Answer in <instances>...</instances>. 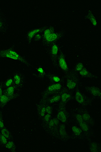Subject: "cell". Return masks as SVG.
<instances>
[{"label": "cell", "instance_id": "17", "mask_svg": "<svg viewBox=\"0 0 101 152\" xmlns=\"http://www.w3.org/2000/svg\"><path fill=\"white\" fill-rule=\"evenodd\" d=\"M70 124H78L83 121L82 116L78 107H74L69 111Z\"/></svg>", "mask_w": 101, "mask_h": 152}, {"label": "cell", "instance_id": "5", "mask_svg": "<svg viewBox=\"0 0 101 152\" xmlns=\"http://www.w3.org/2000/svg\"><path fill=\"white\" fill-rule=\"evenodd\" d=\"M66 34V31L64 29H61L58 31H55L42 40L41 41V45L45 50L51 44L57 42L65 37Z\"/></svg>", "mask_w": 101, "mask_h": 152}, {"label": "cell", "instance_id": "16", "mask_svg": "<svg viewBox=\"0 0 101 152\" xmlns=\"http://www.w3.org/2000/svg\"><path fill=\"white\" fill-rule=\"evenodd\" d=\"M77 125L82 129L87 137L88 141L92 140L96 136V132L93 127L84 121L81 122Z\"/></svg>", "mask_w": 101, "mask_h": 152}, {"label": "cell", "instance_id": "19", "mask_svg": "<svg viewBox=\"0 0 101 152\" xmlns=\"http://www.w3.org/2000/svg\"><path fill=\"white\" fill-rule=\"evenodd\" d=\"M21 91L14 84L4 89V92L10 97L12 100L18 99L21 96Z\"/></svg>", "mask_w": 101, "mask_h": 152}, {"label": "cell", "instance_id": "26", "mask_svg": "<svg viewBox=\"0 0 101 152\" xmlns=\"http://www.w3.org/2000/svg\"><path fill=\"white\" fill-rule=\"evenodd\" d=\"M88 148L90 152H100L101 144L97 141L90 140L88 141Z\"/></svg>", "mask_w": 101, "mask_h": 152}, {"label": "cell", "instance_id": "9", "mask_svg": "<svg viewBox=\"0 0 101 152\" xmlns=\"http://www.w3.org/2000/svg\"><path fill=\"white\" fill-rule=\"evenodd\" d=\"M66 58L65 54L61 48L57 58V65L58 69H59L61 71L63 75L67 74L70 71L66 62Z\"/></svg>", "mask_w": 101, "mask_h": 152}, {"label": "cell", "instance_id": "30", "mask_svg": "<svg viewBox=\"0 0 101 152\" xmlns=\"http://www.w3.org/2000/svg\"><path fill=\"white\" fill-rule=\"evenodd\" d=\"M53 115L46 114L45 116L41 119L40 126L44 131L47 126L49 122Z\"/></svg>", "mask_w": 101, "mask_h": 152}, {"label": "cell", "instance_id": "7", "mask_svg": "<svg viewBox=\"0 0 101 152\" xmlns=\"http://www.w3.org/2000/svg\"><path fill=\"white\" fill-rule=\"evenodd\" d=\"M55 116L61 123L65 124L66 126L70 124L69 111L66 106L58 104Z\"/></svg>", "mask_w": 101, "mask_h": 152}, {"label": "cell", "instance_id": "27", "mask_svg": "<svg viewBox=\"0 0 101 152\" xmlns=\"http://www.w3.org/2000/svg\"><path fill=\"white\" fill-rule=\"evenodd\" d=\"M84 19L86 20H88L90 22L92 26L95 28L98 27V24L92 9L88 10L87 13L84 16Z\"/></svg>", "mask_w": 101, "mask_h": 152}, {"label": "cell", "instance_id": "32", "mask_svg": "<svg viewBox=\"0 0 101 152\" xmlns=\"http://www.w3.org/2000/svg\"><path fill=\"white\" fill-rule=\"evenodd\" d=\"M5 148L11 152H16L17 150L16 145L14 140L8 141L5 146Z\"/></svg>", "mask_w": 101, "mask_h": 152}, {"label": "cell", "instance_id": "35", "mask_svg": "<svg viewBox=\"0 0 101 152\" xmlns=\"http://www.w3.org/2000/svg\"><path fill=\"white\" fill-rule=\"evenodd\" d=\"M54 106L53 105L46 103V114L53 115Z\"/></svg>", "mask_w": 101, "mask_h": 152}, {"label": "cell", "instance_id": "13", "mask_svg": "<svg viewBox=\"0 0 101 152\" xmlns=\"http://www.w3.org/2000/svg\"><path fill=\"white\" fill-rule=\"evenodd\" d=\"M84 88L85 91L93 99L101 100V90L97 86L94 85L85 86Z\"/></svg>", "mask_w": 101, "mask_h": 152}, {"label": "cell", "instance_id": "23", "mask_svg": "<svg viewBox=\"0 0 101 152\" xmlns=\"http://www.w3.org/2000/svg\"><path fill=\"white\" fill-rule=\"evenodd\" d=\"M80 77L92 80H98L100 79L99 76L91 72L86 67L78 73Z\"/></svg>", "mask_w": 101, "mask_h": 152}, {"label": "cell", "instance_id": "2", "mask_svg": "<svg viewBox=\"0 0 101 152\" xmlns=\"http://www.w3.org/2000/svg\"><path fill=\"white\" fill-rule=\"evenodd\" d=\"M63 77L65 88L71 91H75L83 85L79 76L77 73L71 72V70L69 73L63 75Z\"/></svg>", "mask_w": 101, "mask_h": 152}, {"label": "cell", "instance_id": "1", "mask_svg": "<svg viewBox=\"0 0 101 152\" xmlns=\"http://www.w3.org/2000/svg\"><path fill=\"white\" fill-rule=\"evenodd\" d=\"M3 58L18 61L29 68L34 67L27 56L21 55L17 51L15 42H13L8 48H0V59Z\"/></svg>", "mask_w": 101, "mask_h": 152}, {"label": "cell", "instance_id": "12", "mask_svg": "<svg viewBox=\"0 0 101 152\" xmlns=\"http://www.w3.org/2000/svg\"><path fill=\"white\" fill-rule=\"evenodd\" d=\"M60 123L56 116L53 115L44 131L48 136L53 137Z\"/></svg>", "mask_w": 101, "mask_h": 152}, {"label": "cell", "instance_id": "18", "mask_svg": "<svg viewBox=\"0 0 101 152\" xmlns=\"http://www.w3.org/2000/svg\"><path fill=\"white\" fill-rule=\"evenodd\" d=\"M45 26H44L41 27L32 29L26 32L24 35V39L29 46L31 45L34 36L36 34L41 33L45 28Z\"/></svg>", "mask_w": 101, "mask_h": 152}, {"label": "cell", "instance_id": "3", "mask_svg": "<svg viewBox=\"0 0 101 152\" xmlns=\"http://www.w3.org/2000/svg\"><path fill=\"white\" fill-rule=\"evenodd\" d=\"M73 93L74 100L79 107H87L92 106L94 100L88 96L80 88L76 90Z\"/></svg>", "mask_w": 101, "mask_h": 152}, {"label": "cell", "instance_id": "34", "mask_svg": "<svg viewBox=\"0 0 101 152\" xmlns=\"http://www.w3.org/2000/svg\"><path fill=\"white\" fill-rule=\"evenodd\" d=\"M3 83L4 89L13 85L14 84V81L12 75L8 76L5 80L3 81Z\"/></svg>", "mask_w": 101, "mask_h": 152}, {"label": "cell", "instance_id": "4", "mask_svg": "<svg viewBox=\"0 0 101 152\" xmlns=\"http://www.w3.org/2000/svg\"><path fill=\"white\" fill-rule=\"evenodd\" d=\"M60 48L57 42L51 44L45 50L50 58L51 65L56 69H58L57 60Z\"/></svg>", "mask_w": 101, "mask_h": 152}, {"label": "cell", "instance_id": "28", "mask_svg": "<svg viewBox=\"0 0 101 152\" xmlns=\"http://www.w3.org/2000/svg\"><path fill=\"white\" fill-rule=\"evenodd\" d=\"M12 101L11 98L4 91L0 99V106L1 110H3L9 103Z\"/></svg>", "mask_w": 101, "mask_h": 152}, {"label": "cell", "instance_id": "15", "mask_svg": "<svg viewBox=\"0 0 101 152\" xmlns=\"http://www.w3.org/2000/svg\"><path fill=\"white\" fill-rule=\"evenodd\" d=\"M74 101V95L73 91L65 87L61 92V99L58 104L66 106L68 103Z\"/></svg>", "mask_w": 101, "mask_h": 152}, {"label": "cell", "instance_id": "31", "mask_svg": "<svg viewBox=\"0 0 101 152\" xmlns=\"http://www.w3.org/2000/svg\"><path fill=\"white\" fill-rule=\"evenodd\" d=\"M0 132L8 141L14 140V134L6 126L0 129Z\"/></svg>", "mask_w": 101, "mask_h": 152}, {"label": "cell", "instance_id": "33", "mask_svg": "<svg viewBox=\"0 0 101 152\" xmlns=\"http://www.w3.org/2000/svg\"><path fill=\"white\" fill-rule=\"evenodd\" d=\"M85 67L84 63L81 61H78V62L76 63L72 69L71 70V72L78 74V73L81 70H82Z\"/></svg>", "mask_w": 101, "mask_h": 152}, {"label": "cell", "instance_id": "6", "mask_svg": "<svg viewBox=\"0 0 101 152\" xmlns=\"http://www.w3.org/2000/svg\"><path fill=\"white\" fill-rule=\"evenodd\" d=\"M65 87L64 83H49L41 93V98L46 99L51 95L60 92Z\"/></svg>", "mask_w": 101, "mask_h": 152}, {"label": "cell", "instance_id": "14", "mask_svg": "<svg viewBox=\"0 0 101 152\" xmlns=\"http://www.w3.org/2000/svg\"><path fill=\"white\" fill-rule=\"evenodd\" d=\"M84 121L93 127L96 125L95 120L89 111L87 107H78Z\"/></svg>", "mask_w": 101, "mask_h": 152}, {"label": "cell", "instance_id": "22", "mask_svg": "<svg viewBox=\"0 0 101 152\" xmlns=\"http://www.w3.org/2000/svg\"><path fill=\"white\" fill-rule=\"evenodd\" d=\"M46 77L47 78L49 83H64L63 77H61L57 73L49 72H47Z\"/></svg>", "mask_w": 101, "mask_h": 152}, {"label": "cell", "instance_id": "21", "mask_svg": "<svg viewBox=\"0 0 101 152\" xmlns=\"http://www.w3.org/2000/svg\"><path fill=\"white\" fill-rule=\"evenodd\" d=\"M46 102L45 99L41 98L40 101L35 104L37 114L41 119L43 118L46 114Z\"/></svg>", "mask_w": 101, "mask_h": 152}, {"label": "cell", "instance_id": "11", "mask_svg": "<svg viewBox=\"0 0 101 152\" xmlns=\"http://www.w3.org/2000/svg\"><path fill=\"white\" fill-rule=\"evenodd\" d=\"M14 79V84L21 91L26 83V77L23 72L16 70L12 75Z\"/></svg>", "mask_w": 101, "mask_h": 152}, {"label": "cell", "instance_id": "38", "mask_svg": "<svg viewBox=\"0 0 101 152\" xmlns=\"http://www.w3.org/2000/svg\"><path fill=\"white\" fill-rule=\"evenodd\" d=\"M5 126L4 123L3 112H0V129L3 128Z\"/></svg>", "mask_w": 101, "mask_h": 152}, {"label": "cell", "instance_id": "37", "mask_svg": "<svg viewBox=\"0 0 101 152\" xmlns=\"http://www.w3.org/2000/svg\"><path fill=\"white\" fill-rule=\"evenodd\" d=\"M42 39V35L41 33L36 34L33 39V42L35 43H38L41 42Z\"/></svg>", "mask_w": 101, "mask_h": 152}, {"label": "cell", "instance_id": "20", "mask_svg": "<svg viewBox=\"0 0 101 152\" xmlns=\"http://www.w3.org/2000/svg\"><path fill=\"white\" fill-rule=\"evenodd\" d=\"M9 26L8 18L4 13L0 15V33L3 34L8 33Z\"/></svg>", "mask_w": 101, "mask_h": 152}, {"label": "cell", "instance_id": "24", "mask_svg": "<svg viewBox=\"0 0 101 152\" xmlns=\"http://www.w3.org/2000/svg\"><path fill=\"white\" fill-rule=\"evenodd\" d=\"M61 92L51 95L46 98V99H43V98H42V99L45 100L46 103L53 105L55 106V105L56 104L57 105L60 101Z\"/></svg>", "mask_w": 101, "mask_h": 152}, {"label": "cell", "instance_id": "36", "mask_svg": "<svg viewBox=\"0 0 101 152\" xmlns=\"http://www.w3.org/2000/svg\"><path fill=\"white\" fill-rule=\"evenodd\" d=\"M8 140L0 132V148H5Z\"/></svg>", "mask_w": 101, "mask_h": 152}, {"label": "cell", "instance_id": "10", "mask_svg": "<svg viewBox=\"0 0 101 152\" xmlns=\"http://www.w3.org/2000/svg\"><path fill=\"white\" fill-rule=\"evenodd\" d=\"M71 133V139L76 140L88 141L87 137L79 126L74 124H70Z\"/></svg>", "mask_w": 101, "mask_h": 152}, {"label": "cell", "instance_id": "25", "mask_svg": "<svg viewBox=\"0 0 101 152\" xmlns=\"http://www.w3.org/2000/svg\"><path fill=\"white\" fill-rule=\"evenodd\" d=\"M37 73H33V77L39 80H43L46 77L47 72L42 66L39 65L34 67Z\"/></svg>", "mask_w": 101, "mask_h": 152}, {"label": "cell", "instance_id": "29", "mask_svg": "<svg viewBox=\"0 0 101 152\" xmlns=\"http://www.w3.org/2000/svg\"><path fill=\"white\" fill-rule=\"evenodd\" d=\"M55 28L54 26L51 25L46 26L45 28L41 32L42 35V40L45 39L51 34L55 32Z\"/></svg>", "mask_w": 101, "mask_h": 152}, {"label": "cell", "instance_id": "8", "mask_svg": "<svg viewBox=\"0 0 101 152\" xmlns=\"http://www.w3.org/2000/svg\"><path fill=\"white\" fill-rule=\"evenodd\" d=\"M53 137L63 143L67 142L71 139L70 135L66 129V126L61 123L59 126Z\"/></svg>", "mask_w": 101, "mask_h": 152}, {"label": "cell", "instance_id": "40", "mask_svg": "<svg viewBox=\"0 0 101 152\" xmlns=\"http://www.w3.org/2000/svg\"><path fill=\"white\" fill-rule=\"evenodd\" d=\"M4 12L3 10H2V9L1 8V6H0V15H1L4 14Z\"/></svg>", "mask_w": 101, "mask_h": 152}, {"label": "cell", "instance_id": "39", "mask_svg": "<svg viewBox=\"0 0 101 152\" xmlns=\"http://www.w3.org/2000/svg\"><path fill=\"white\" fill-rule=\"evenodd\" d=\"M4 89L3 81L1 80L0 81V99L2 94H3ZM2 111H3V110H1L0 106V112Z\"/></svg>", "mask_w": 101, "mask_h": 152}]
</instances>
